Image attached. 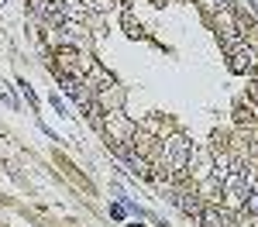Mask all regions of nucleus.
<instances>
[{"label": "nucleus", "instance_id": "obj_4", "mask_svg": "<svg viewBox=\"0 0 258 227\" xmlns=\"http://www.w3.org/2000/svg\"><path fill=\"white\" fill-rule=\"evenodd\" d=\"M231 69L241 72V76L258 72V48H251V45H238V48L231 52Z\"/></svg>", "mask_w": 258, "mask_h": 227}, {"label": "nucleus", "instance_id": "obj_5", "mask_svg": "<svg viewBox=\"0 0 258 227\" xmlns=\"http://www.w3.org/2000/svg\"><path fill=\"white\" fill-rule=\"evenodd\" d=\"M62 90H66V97L76 103L83 114H86V110L93 107V100H97V97H93V90H90L86 83H80V80H62Z\"/></svg>", "mask_w": 258, "mask_h": 227}, {"label": "nucleus", "instance_id": "obj_11", "mask_svg": "<svg viewBox=\"0 0 258 227\" xmlns=\"http://www.w3.org/2000/svg\"><path fill=\"white\" fill-rule=\"evenodd\" d=\"M131 227H138V224H131Z\"/></svg>", "mask_w": 258, "mask_h": 227}, {"label": "nucleus", "instance_id": "obj_10", "mask_svg": "<svg viewBox=\"0 0 258 227\" xmlns=\"http://www.w3.org/2000/svg\"><path fill=\"white\" fill-rule=\"evenodd\" d=\"M244 210L258 217V189H251V186H248V193H244Z\"/></svg>", "mask_w": 258, "mask_h": 227}, {"label": "nucleus", "instance_id": "obj_6", "mask_svg": "<svg viewBox=\"0 0 258 227\" xmlns=\"http://www.w3.org/2000/svg\"><path fill=\"white\" fill-rule=\"evenodd\" d=\"M103 127H107L110 141H117V144H127L135 138V124L127 121V117H120V114H110V117L103 121Z\"/></svg>", "mask_w": 258, "mask_h": 227}, {"label": "nucleus", "instance_id": "obj_9", "mask_svg": "<svg viewBox=\"0 0 258 227\" xmlns=\"http://www.w3.org/2000/svg\"><path fill=\"white\" fill-rule=\"evenodd\" d=\"M227 172H231V159H227V155H217V162H214V176L224 179Z\"/></svg>", "mask_w": 258, "mask_h": 227}, {"label": "nucleus", "instance_id": "obj_8", "mask_svg": "<svg viewBox=\"0 0 258 227\" xmlns=\"http://www.w3.org/2000/svg\"><path fill=\"white\" fill-rule=\"evenodd\" d=\"M176 206L182 213H189V217H200L203 213V203H200L193 193H176Z\"/></svg>", "mask_w": 258, "mask_h": 227}, {"label": "nucleus", "instance_id": "obj_1", "mask_svg": "<svg viewBox=\"0 0 258 227\" xmlns=\"http://www.w3.org/2000/svg\"><path fill=\"white\" fill-rule=\"evenodd\" d=\"M55 69H59L62 80H86V72L93 69V62H90V55H83L76 48H62L59 55H55Z\"/></svg>", "mask_w": 258, "mask_h": 227}, {"label": "nucleus", "instance_id": "obj_2", "mask_svg": "<svg viewBox=\"0 0 258 227\" xmlns=\"http://www.w3.org/2000/svg\"><path fill=\"white\" fill-rule=\"evenodd\" d=\"M189 152H193V144H189L186 134H172L169 141L162 144V155H165V162H169L172 172H182L189 165Z\"/></svg>", "mask_w": 258, "mask_h": 227}, {"label": "nucleus", "instance_id": "obj_7", "mask_svg": "<svg viewBox=\"0 0 258 227\" xmlns=\"http://www.w3.org/2000/svg\"><path fill=\"white\" fill-rule=\"evenodd\" d=\"M200 224H203V227H238V224H234V217H231L227 210H220V206H203Z\"/></svg>", "mask_w": 258, "mask_h": 227}, {"label": "nucleus", "instance_id": "obj_3", "mask_svg": "<svg viewBox=\"0 0 258 227\" xmlns=\"http://www.w3.org/2000/svg\"><path fill=\"white\" fill-rule=\"evenodd\" d=\"M220 186H224V196H227L231 206L244 203V193H248V169H244V165H231V172L220 179Z\"/></svg>", "mask_w": 258, "mask_h": 227}]
</instances>
